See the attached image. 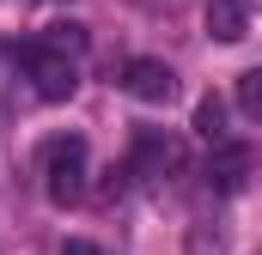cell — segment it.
I'll list each match as a JSON object with an SVG mask.
<instances>
[{
    "mask_svg": "<svg viewBox=\"0 0 262 255\" xmlns=\"http://www.w3.org/2000/svg\"><path fill=\"white\" fill-rule=\"evenodd\" d=\"M43 189L55 207H73L85 194V140L79 134H55L43 146Z\"/></svg>",
    "mask_w": 262,
    "mask_h": 255,
    "instance_id": "6da1fadb",
    "label": "cell"
},
{
    "mask_svg": "<svg viewBox=\"0 0 262 255\" xmlns=\"http://www.w3.org/2000/svg\"><path fill=\"white\" fill-rule=\"evenodd\" d=\"M134 176H146V183H171V176H183L189 170V146L171 134V128H134V158H128Z\"/></svg>",
    "mask_w": 262,
    "mask_h": 255,
    "instance_id": "7a4b0ae2",
    "label": "cell"
},
{
    "mask_svg": "<svg viewBox=\"0 0 262 255\" xmlns=\"http://www.w3.org/2000/svg\"><path fill=\"white\" fill-rule=\"evenodd\" d=\"M25 73H31V85H37L43 104H67V97L79 91V61H73L67 49H55V43L25 49Z\"/></svg>",
    "mask_w": 262,
    "mask_h": 255,
    "instance_id": "3957f363",
    "label": "cell"
},
{
    "mask_svg": "<svg viewBox=\"0 0 262 255\" xmlns=\"http://www.w3.org/2000/svg\"><path fill=\"white\" fill-rule=\"evenodd\" d=\"M128 97H140V104H171L177 97V73L165 61H152V55H134V61H122V79H116Z\"/></svg>",
    "mask_w": 262,
    "mask_h": 255,
    "instance_id": "277c9868",
    "label": "cell"
},
{
    "mask_svg": "<svg viewBox=\"0 0 262 255\" xmlns=\"http://www.w3.org/2000/svg\"><path fill=\"white\" fill-rule=\"evenodd\" d=\"M207 189L213 194H238L250 183V146H232V140H213V152H207Z\"/></svg>",
    "mask_w": 262,
    "mask_h": 255,
    "instance_id": "5b68a950",
    "label": "cell"
},
{
    "mask_svg": "<svg viewBox=\"0 0 262 255\" xmlns=\"http://www.w3.org/2000/svg\"><path fill=\"white\" fill-rule=\"evenodd\" d=\"M207 31L220 43H238L244 37V0H207Z\"/></svg>",
    "mask_w": 262,
    "mask_h": 255,
    "instance_id": "8992f818",
    "label": "cell"
},
{
    "mask_svg": "<svg viewBox=\"0 0 262 255\" xmlns=\"http://www.w3.org/2000/svg\"><path fill=\"white\" fill-rule=\"evenodd\" d=\"M195 134L201 140H226V104L220 97H201L195 104Z\"/></svg>",
    "mask_w": 262,
    "mask_h": 255,
    "instance_id": "52a82bcc",
    "label": "cell"
},
{
    "mask_svg": "<svg viewBox=\"0 0 262 255\" xmlns=\"http://www.w3.org/2000/svg\"><path fill=\"white\" fill-rule=\"evenodd\" d=\"M238 110H244L250 122H262V67L238 73Z\"/></svg>",
    "mask_w": 262,
    "mask_h": 255,
    "instance_id": "ba28073f",
    "label": "cell"
},
{
    "mask_svg": "<svg viewBox=\"0 0 262 255\" xmlns=\"http://www.w3.org/2000/svg\"><path fill=\"white\" fill-rule=\"evenodd\" d=\"M220 243H226V237H220V225L207 231V219H201L195 231H189V255H220Z\"/></svg>",
    "mask_w": 262,
    "mask_h": 255,
    "instance_id": "9c48e42d",
    "label": "cell"
},
{
    "mask_svg": "<svg viewBox=\"0 0 262 255\" xmlns=\"http://www.w3.org/2000/svg\"><path fill=\"white\" fill-rule=\"evenodd\" d=\"M55 49H67V55H79L85 49V37H79V24H55V37H49Z\"/></svg>",
    "mask_w": 262,
    "mask_h": 255,
    "instance_id": "30bf717a",
    "label": "cell"
},
{
    "mask_svg": "<svg viewBox=\"0 0 262 255\" xmlns=\"http://www.w3.org/2000/svg\"><path fill=\"white\" fill-rule=\"evenodd\" d=\"M61 255H104V249H98V243H85V237H67Z\"/></svg>",
    "mask_w": 262,
    "mask_h": 255,
    "instance_id": "8fae6325",
    "label": "cell"
}]
</instances>
